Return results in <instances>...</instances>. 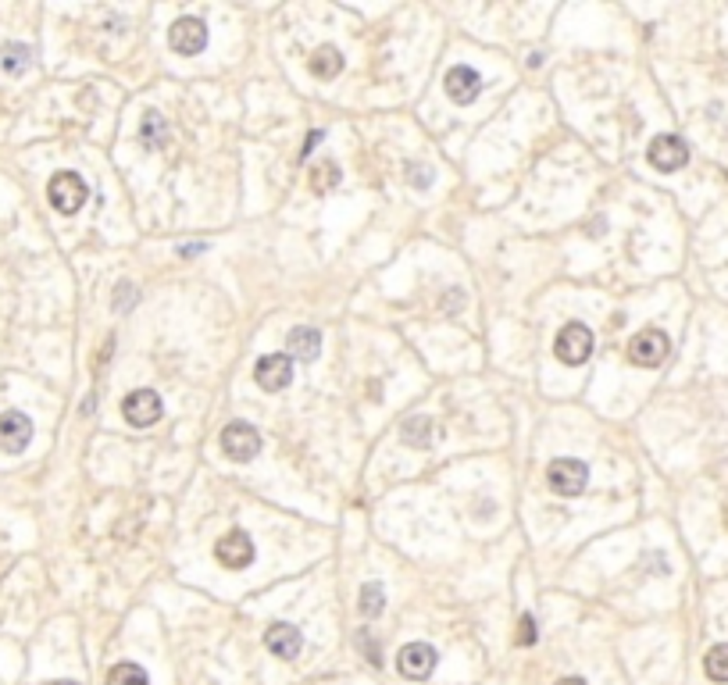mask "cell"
Wrapping results in <instances>:
<instances>
[{"label":"cell","mask_w":728,"mask_h":685,"mask_svg":"<svg viewBox=\"0 0 728 685\" xmlns=\"http://www.w3.org/2000/svg\"><path fill=\"white\" fill-rule=\"evenodd\" d=\"M254 379L265 392H279L293 383V357L290 354H265L254 365Z\"/></svg>","instance_id":"cell-7"},{"label":"cell","mask_w":728,"mask_h":685,"mask_svg":"<svg viewBox=\"0 0 728 685\" xmlns=\"http://www.w3.org/2000/svg\"><path fill=\"white\" fill-rule=\"evenodd\" d=\"M50 685H76V682H50Z\"/></svg>","instance_id":"cell-30"},{"label":"cell","mask_w":728,"mask_h":685,"mask_svg":"<svg viewBox=\"0 0 728 685\" xmlns=\"http://www.w3.org/2000/svg\"><path fill=\"white\" fill-rule=\"evenodd\" d=\"M725 525H728V510H725Z\"/></svg>","instance_id":"cell-31"},{"label":"cell","mask_w":728,"mask_h":685,"mask_svg":"<svg viewBox=\"0 0 728 685\" xmlns=\"http://www.w3.org/2000/svg\"><path fill=\"white\" fill-rule=\"evenodd\" d=\"M546 482L557 496H579L589 482V468L582 461H575V457H561V461H553L546 468Z\"/></svg>","instance_id":"cell-5"},{"label":"cell","mask_w":728,"mask_h":685,"mask_svg":"<svg viewBox=\"0 0 728 685\" xmlns=\"http://www.w3.org/2000/svg\"><path fill=\"white\" fill-rule=\"evenodd\" d=\"M646 158H650V165H653L657 172H679V168L689 161V147H686V140H679V136H657V140L650 143Z\"/></svg>","instance_id":"cell-10"},{"label":"cell","mask_w":728,"mask_h":685,"mask_svg":"<svg viewBox=\"0 0 728 685\" xmlns=\"http://www.w3.org/2000/svg\"><path fill=\"white\" fill-rule=\"evenodd\" d=\"M47 196H50V207L54 211H61V214H76L83 203H86V183L76 176V172H58L54 179H50V186H47Z\"/></svg>","instance_id":"cell-4"},{"label":"cell","mask_w":728,"mask_h":685,"mask_svg":"<svg viewBox=\"0 0 728 685\" xmlns=\"http://www.w3.org/2000/svg\"><path fill=\"white\" fill-rule=\"evenodd\" d=\"M443 90H446V97L454 100V104H472V100L482 94V79H479L475 68L454 65V68L446 72V79H443Z\"/></svg>","instance_id":"cell-13"},{"label":"cell","mask_w":728,"mask_h":685,"mask_svg":"<svg viewBox=\"0 0 728 685\" xmlns=\"http://www.w3.org/2000/svg\"><path fill=\"white\" fill-rule=\"evenodd\" d=\"M318 143H321V129H314L311 136L304 140V154H301V158H308V154H311V150H314V147H318Z\"/></svg>","instance_id":"cell-27"},{"label":"cell","mask_w":728,"mask_h":685,"mask_svg":"<svg viewBox=\"0 0 728 685\" xmlns=\"http://www.w3.org/2000/svg\"><path fill=\"white\" fill-rule=\"evenodd\" d=\"M161 396L154 390H132L125 400H121V414L132 428H150L157 418H161Z\"/></svg>","instance_id":"cell-8"},{"label":"cell","mask_w":728,"mask_h":685,"mask_svg":"<svg viewBox=\"0 0 728 685\" xmlns=\"http://www.w3.org/2000/svg\"><path fill=\"white\" fill-rule=\"evenodd\" d=\"M668 350H671L668 332H661V329H643V332H635L632 343H628V361L639 365V368H657V365L668 357Z\"/></svg>","instance_id":"cell-2"},{"label":"cell","mask_w":728,"mask_h":685,"mask_svg":"<svg viewBox=\"0 0 728 685\" xmlns=\"http://www.w3.org/2000/svg\"><path fill=\"white\" fill-rule=\"evenodd\" d=\"M132 300H136V293H132V286H129V283H118V307L125 311V307H129Z\"/></svg>","instance_id":"cell-26"},{"label":"cell","mask_w":728,"mask_h":685,"mask_svg":"<svg viewBox=\"0 0 728 685\" xmlns=\"http://www.w3.org/2000/svg\"><path fill=\"white\" fill-rule=\"evenodd\" d=\"M557 685H586V682H582V679H561Z\"/></svg>","instance_id":"cell-29"},{"label":"cell","mask_w":728,"mask_h":685,"mask_svg":"<svg viewBox=\"0 0 728 685\" xmlns=\"http://www.w3.org/2000/svg\"><path fill=\"white\" fill-rule=\"evenodd\" d=\"M168 43H172L175 54L193 58V54H201V50L208 47V25H204L201 18H179V22L168 29Z\"/></svg>","instance_id":"cell-9"},{"label":"cell","mask_w":728,"mask_h":685,"mask_svg":"<svg viewBox=\"0 0 728 685\" xmlns=\"http://www.w3.org/2000/svg\"><path fill=\"white\" fill-rule=\"evenodd\" d=\"M139 132H143V143H147L150 150H161L165 140H168V125H165V118L154 114V111L143 118V129H139Z\"/></svg>","instance_id":"cell-21"},{"label":"cell","mask_w":728,"mask_h":685,"mask_svg":"<svg viewBox=\"0 0 728 685\" xmlns=\"http://www.w3.org/2000/svg\"><path fill=\"white\" fill-rule=\"evenodd\" d=\"M308 183H311L314 194L336 190V186H339V165H336V161H318L311 168V176H308Z\"/></svg>","instance_id":"cell-18"},{"label":"cell","mask_w":728,"mask_h":685,"mask_svg":"<svg viewBox=\"0 0 728 685\" xmlns=\"http://www.w3.org/2000/svg\"><path fill=\"white\" fill-rule=\"evenodd\" d=\"M257 450H261V436H257L254 425H247V421H232V425L221 432V454H225L229 461L247 464V461L257 457Z\"/></svg>","instance_id":"cell-3"},{"label":"cell","mask_w":728,"mask_h":685,"mask_svg":"<svg viewBox=\"0 0 728 685\" xmlns=\"http://www.w3.org/2000/svg\"><path fill=\"white\" fill-rule=\"evenodd\" d=\"M29 65H32L29 47H22V43H7V47L0 50V68H4L7 76H25Z\"/></svg>","instance_id":"cell-17"},{"label":"cell","mask_w":728,"mask_h":685,"mask_svg":"<svg viewBox=\"0 0 728 685\" xmlns=\"http://www.w3.org/2000/svg\"><path fill=\"white\" fill-rule=\"evenodd\" d=\"M308 68H311L314 79H336L339 72H343V54L332 47V43H325V47H318L311 58H308Z\"/></svg>","instance_id":"cell-16"},{"label":"cell","mask_w":728,"mask_h":685,"mask_svg":"<svg viewBox=\"0 0 728 685\" xmlns=\"http://www.w3.org/2000/svg\"><path fill=\"white\" fill-rule=\"evenodd\" d=\"M32 443V421L22 410H7L0 414V450L7 454H22Z\"/></svg>","instance_id":"cell-12"},{"label":"cell","mask_w":728,"mask_h":685,"mask_svg":"<svg viewBox=\"0 0 728 685\" xmlns=\"http://www.w3.org/2000/svg\"><path fill=\"white\" fill-rule=\"evenodd\" d=\"M107 685H150L147 679V671L139 668V664H114L111 671H107Z\"/></svg>","instance_id":"cell-22"},{"label":"cell","mask_w":728,"mask_h":685,"mask_svg":"<svg viewBox=\"0 0 728 685\" xmlns=\"http://www.w3.org/2000/svg\"><path fill=\"white\" fill-rule=\"evenodd\" d=\"M400 439L408 443V446H428L432 443V421L428 418H408L404 421V428H400Z\"/></svg>","instance_id":"cell-19"},{"label":"cell","mask_w":728,"mask_h":685,"mask_svg":"<svg viewBox=\"0 0 728 685\" xmlns=\"http://www.w3.org/2000/svg\"><path fill=\"white\" fill-rule=\"evenodd\" d=\"M553 350H557V357H561L564 365L579 368V365H586L589 354H593V332H589L582 321H568V325L557 332Z\"/></svg>","instance_id":"cell-1"},{"label":"cell","mask_w":728,"mask_h":685,"mask_svg":"<svg viewBox=\"0 0 728 685\" xmlns=\"http://www.w3.org/2000/svg\"><path fill=\"white\" fill-rule=\"evenodd\" d=\"M265 646L272 650V657L293 661V657L301 653V646H304V635H301V628H293V625H286V621H275V625L268 628V635H265Z\"/></svg>","instance_id":"cell-14"},{"label":"cell","mask_w":728,"mask_h":685,"mask_svg":"<svg viewBox=\"0 0 728 685\" xmlns=\"http://www.w3.org/2000/svg\"><path fill=\"white\" fill-rule=\"evenodd\" d=\"M386 610V589L379 586V582H368V586L361 589V614L364 617H379Z\"/></svg>","instance_id":"cell-23"},{"label":"cell","mask_w":728,"mask_h":685,"mask_svg":"<svg viewBox=\"0 0 728 685\" xmlns=\"http://www.w3.org/2000/svg\"><path fill=\"white\" fill-rule=\"evenodd\" d=\"M290 357H297V361H314L318 357V350H321V332L318 329H308V325H297L293 332H290Z\"/></svg>","instance_id":"cell-15"},{"label":"cell","mask_w":728,"mask_h":685,"mask_svg":"<svg viewBox=\"0 0 728 685\" xmlns=\"http://www.w3.org/2000/svg\"><path fill=\"white\" fill-rule=\"evenodd\" d=\"M397 668H400L404 679L421 682V679H428L432 668H436V650H432L428 643H408V646L397 653Z\"/></svg>","instance_id":"cell-11"},{"label":"cell","mask_w":728,"mask_h":685,"mask_svg":"<svg viewBox=\"0 0 728 685\" xmlns=\"http://www.w3.org/2000/svg\"><path fill=\"white\" fill-rule=\"evenodd\" d=\"M201 250H208V243H186V247H179V254H183V257H190V254H201Z\"/></svg>","instance_id":"cell-28"},{"label":"cell","mask_w":728,"mask_h":685,"mask_svg":"<svg viewBox=\"0 0 728 685\" xmlns=\"http://www.w3.org/2000/svg\"><path fill=\"white\" fill-rule=\"evenodd\" d=\"M214 557H218L221 568L243 572V568L254 564V543H250V536H247L243 528H232L229 536H221V539L214 543Z\"/></svg>","instance_id":"cell-6"},{"label":"cell","mask_w":728,"mask_h":685,"mask_svg":"<svg viewBox=\"0 0 728 685\" xmlns=\"http://www.w3.org/2000/svg\"><path fill=\"white\" fill-rule=\"evenodd\" d=\"M408 172H411V176H408V179H411V186H421V190H425V186L432 183V172H428V168H418V165H408Z\"/></svg>","instance_id":"cell-25"},{"label":"cell","mask_w":728,"mask_h":685,"mask_svg":"<svg viewBox=\"0 0 728 685\" xmlns=\"http://www.w3.org/2000/svg\"><path fill=\"white\" fill-rule=\"evenodd\" d=\"M535 635H539V632H535V617H532V614H525V617H521V625H518V646H532V643H535Z\"/></svg>","instance_id":"cell-24"},{"label":"cell","mask_w":728,"mask_h":685,"mask_svg":"<svg viewBox=\"0 0 728 685\" xmlns=\"http://www.w3.org/2000/svg\"><path fill=\"white\" fill-rule=\"evenodd\" d=\"M704 671H707L711 682H728V643L707 650V657H704Z\"/></svg>","instance_id":"cell-20"}]
</instances>
